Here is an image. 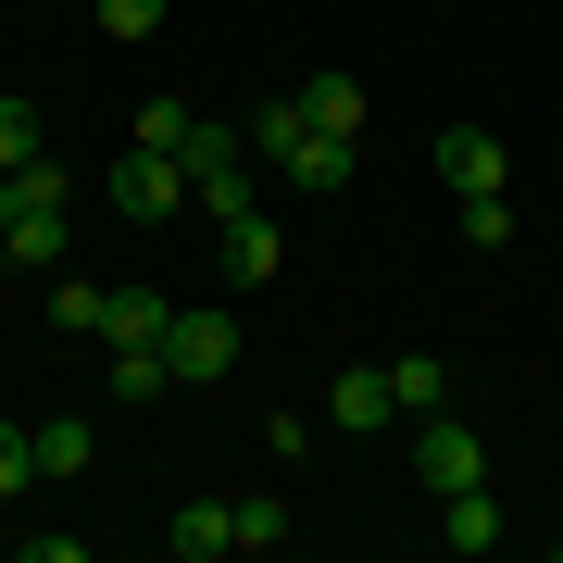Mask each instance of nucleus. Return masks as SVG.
Instances as JSON below:
<instances>
[{
    "label": "nucleus",
    "mask_w": 563,
    "mask_h": 563,
    "mask_svg": "<svg viewBox=\"0 0 563 563\" xmlns=\"http://www.w3.org/2000/svg\"><path fill=\"white\" fill-rule=\"evenodd\" d=\"M176 163H188V201H201L213 225H225V213H251V139H239V125H188V151H176Z\"/></svg>",
    "instance_id": "obj_1"
},
{
    "label": "nucleus",
    "mask_w": 563,
    "mask_h": 563,
    "mask_svg": "<svg viewBox=\"0 0 563 563\" xmlns=\"http://www.w3.org/2000/svg\"><path fill=\"white\" fill-rule=\"evenodd\" d=\"M101 201H113L125 225H176V213H188V163H176V151H139V139H125V163L101 176Z\"/></svg>",
    "instance_id": "obj_2"
},
{
    "label": "nucleus",
    "mask_w": 563,
    "mask_h": 563,
    "mask_svg": "<svg viewBox=\"0 0 563 563\" xmlns=\"http://www.w3.org/2000/svg\"><path fill=\"white\" fill-rule=\"evenodd\" d=\"M413 476L439 488V501H451V488H488V439L463 413H413Z\"/></svg>",
    "instance_id": "obj_3"
},
{
    "label": "nucleus",
    "mask_w": 563,
    "mask_h": 563,
    "mask_svg": "<svg viewBox=\"0 0 563 563\" xmlns=\"http://www.w3.org/2000/svg\"><path fill=\"white\" fill-rule=\"evenodd\" d=\"M163 363H176V388H213V376H239V313H176L163 325Z\"/></svg>",
    "instance_id": "obj_4"
},
{
    "label": "nucleus",
    "mask_w": 563,
    "mask_h": 563,
    "mask_svg": "<svg viewBox=\"0 0 563 563\" xmlns=\"http://www.w3.org/2000/svg\"><path fill=\"white\" fill-rule=\"evenodd\" d=\"M439 188H451V201H501V188H514L501 139H488V125H439Z\"/></svg>",
    "instance_id": "obj_5"
},
{
    "label": "nucleus",
    "mask_w": 563,
    "mask_h": 563,
    "mask_svg": "<svg viewBox=\"0 0 563 563\" xmlns=\"http://www.w3.org/2000/svg\"><path fill=\"white\" fill-rule=\"evenodd\" d=\"M163 551H176V563H225V551H239V501H176V514H163Z\"/></svg>",
    "instance_id": "obj_6"
},
{
    "label": "nucleus",
    "mask_w": 563,
    "mask_h": 563,
    "mask_svg": "<svg viewBox=\"0 0 563 563\" xmlns=\"http://www.w3.org/2000/svg\"><path fill=\"white\" fill-rule=\"evenodd\" d=\"M351 151H363V139H339V125H313V139H301V151H288V163H276V176H288V188H301V201H325V188H351Z\"/></svg>",
    "instance_id": "obj_7"
},
{
    "label": "nucleus",
    "mask_w": 563,
    "mask_h": 563,
    "mask_svg": "<svg viewBox=\"0 0 563 563\" xmlns=\"http://www.w3.org/2000/svg\"><path fill=\"white\" fill-rule=\"evenodd\" d=\"M401 413V388H388V363H351L339 388H325V426H388Z\"/></svg>",
    "instance_id": "obj_8"
},
{
    "label": "nucleus",
    "mask_w": 563,
    "mask_h": 563,
    "mask_svg": "<svg viewBox=\"0 0 563 563\" xmlns=\"http://www.w3.org/2000/svg\"><path fill=\"white\" fill-rule=\"evenodd\" d=\"M276 263H288V239L263 225V201H251V213H225V276H239V288H263Z\"/></svg>",
    "instance_id": "obj_9"
},
{
    "label": "nucleus",
    "mask_w": 563,
    "mask_h": 563,
    "mask_svg": "<svg viewBox=\"0 0 563 563\" xmlns=\"http://www.w3.org/2000/svg\"><path fill=\"white\" fill-rule=\"evenodd\" d=\"M439 526H451V551H463V563H476V551H501V501H488V488H451Z\"/></svg>",
    "instance_id": "obj_10"
},
{
    "label": "nucleus",
    "mask_w": 563,
    "mask_h": 563,
    "mask_svg": "<svg viewBox=\"0 0 563 563\" xmlns=\"http://www.w3.org/2000/svg\"><path fill=\"white\" fill-rule=\"evenodd\" d=\"M163 325H176V313H163L151 288H113V313H101V339H113V351H163Z\"/></svg>",
    "instance_id": "obj_11"
},
{
    "label": "nucleus",
    "mask_w": 563,
    "mask_h": 563,
    "mask_svg": "<svg viewBox=\"0 0 563 563\" xmlns=\"http://www.w3.org/2000/svg\"><path fill=\"white\" fill-rule=\"evenodd\" d=\"M388 388H401V413H451V363H439V351H401Z\"/></svg>",
    "instance_id": "obj_12"
},
{
    "label": "nucleus",
    "mask_w": 563,
    "mask_h": 563,
    "mask_svg": "<svg viewBox=\"0 0 563 563\" xmlns=\"http://www.w3.org/2000/svg\"><path fill=\"white\" fill-rule=\"evenodd\" d=\"M239 139H251V163H288V151L313 139V113H301V101H263V113L239 125Z\"/></svg>",
    "instance_id": "obj_13"
},
{
    "label": "nucleus",
    "mask_w": 563,
    "mask_h": 563,
    "mask_svg": "<svg viewBox=\"0 0 563 563\" xmlns=\"http://www.w3.org/2000/svg\"><path fill=\"white\" fill-rule=\"evenodd\" d=\"M301 113H313V125H339V139H363V76H339V63H325V76L301 88Z\"/></svg>",
    "instance_id": "obj_14"
},
{
    "label": "nucleus",
    "mask_w": 563,
    "mask_h": 563,
    "mask_svg": "<svg viewBox=\"0 0 563 563\" xmlns=\"http://www.w3.org/2000/svg\"><path fill=\"white\" fill-rule=\"evenodd\" d=\"M38 139H51V113L25 101V88H0V176H13V163H38Z\"/></svg>",
    "instance_id": "obj_15"
},
{
    "label": "nucleus",
    "mask_w": 563,
    "mask_h": 563,
    "mask_svg": "<svg viewBox=\"0 0 563 563\" xmlns=\"http://www.w3.org/2000/svg\"><path fill=\"white\" fill-rule=\"evenodd\" d=\"M163 388H176V363H163V351H113V401H125V413H151Z\"/></svg>",
    "instance_id": "obj_16"
},
{
    "label": "nucleus",
    "mask_w": 563,
    "mask_h": 563,
    "mask_svg": "<svg viewBox=\"0 0 563 563\" xmlns=\"http://www.w3.org/2000/svg\"><path fill=\"white\" fill-rule=\"evenodd\" d=\"M0 213H63V163H51V151L13 163V176H0Z\"/></svg>",
    "instance_id": "obj_17"
},
{
    "label": "nucleus",
    "mask_w": 563,
    "mask_h": 563,
    "mask_svg": "<svg viewBox=\"0 0 563 563\" xmlns=\"http://www.w3.org/2000/svg\"><path fill=\"white\" fill-rule=\"evenodd\" d=\"M0 263H63V213H0Z\"/></svg>",
    "instance_id": "obj_18"
},
{
    "label": "nucleus",
    "mask_w": 563,
    "mask_h": 563,
    "mask_svg": "<svg viewBox=\"0 0 563 563\" xmlns=\"http://www.w3.org/2000/svg\"><path fill=\"white\" fill-rule=\"evenodd\" d=\"M25 439H38V476H88V426H76V413L25 426Z\"/></svg>",
    "instance_id": "obj_19"
},
{
    "label": "nucleus",
    "mask_w": 563,
    "mask_h": 563,
    "mask_svg": "<svg viewBox=\"0 0 563 563\" xmlns=\"http://www.w3.org/2000/svg\"><path fill=\"white\" fill-rule=\"evenodd\" d=\"M101 313H113V288H88V276L51 288V325H76V339H101Z\"/></svg>",
    "instance_id": "obj_20"
},
{
    "label": "nucleus",
    "mask_w": 563,
    "mask_h": 563,
    "mask_svg": "<svg viewBox=\"0 0 563 563\" xmlns=\"http://www.w3.org/2000/svg\"><path fill=\"white\" fill-rule=\"evenodd\" d=\"M288 539V501H276V488H251V501H239V551H276Z\"/></svg>",
    "instance_id": "obj_21"
},
{
    "label": "nucleus",
    "mask_w": 563,
    "mask_h": 563,
    "mask_svg": "<svg viewBox=\"0 0 563 563\" xmlns=\"http://www.w3.org/2000/svg\"><path fill=\"white\" fill-rule=\"evenodd\" d=\"M188 125H201L188 101H139V151H188Z\"/></svg>",
    "instance_id": "obj_22"
},
{
    "label": "nucleus",
    "mask_w": 563,
    "mask_h": 563,
    "mask_svg": "<svg viewBox=\"0 0 563 563\" xmlns=\"http://www.w3.org/2000/svg\"><path fill=\"white\" fill-rule=\"evenodd\" d=\"M25 488H38V439H25V426H0V501H25Z\"/></svg>",
    "instance_id": "obj_23"
},
{
    "label": "nucleus",
    "mask_w": 563,
    "mask_h": 563,
    "mask_svg": "<svg viewBox=\"0 0 563 563\" xmlns=\"http://www.w3.org/2000/svg\"><path fill=\"white\" fill-rule=\"evenodd\" d=\"M88 25H101V38H151L163 0H88Z\"/></svg>",
    "instance_id": "obj_24"
},
{
    "label": "nucleus",
    "mask_w": 563,
    "mask_h": 563,
    "mask_svg": "<svg viewBox=\"0 0 563 563\" xmlns=\"http://www.w3.org/2000/svg\"><path fill=\"white\" fill-rule=\"evenodd\" d=\"M463 239H476V251H514V188H501V201H463Z\"/></svg>",
    "instance_id": "obj_25"
},
{
    "label": "nucleus",
    "mask_w": 563,
    "mask_h": 563,
    "mask_svg": "<svg viewBox=\"0 0 563 563\" xmlns=\"http://www.w3.org/2000/svg\"><path fill=\"white\" fill-rule=\"evenodd\" d=\"M551 563H563V526H551Z\"/></svg>",
    "instance_id": "obj_26"
}]
</instances>
